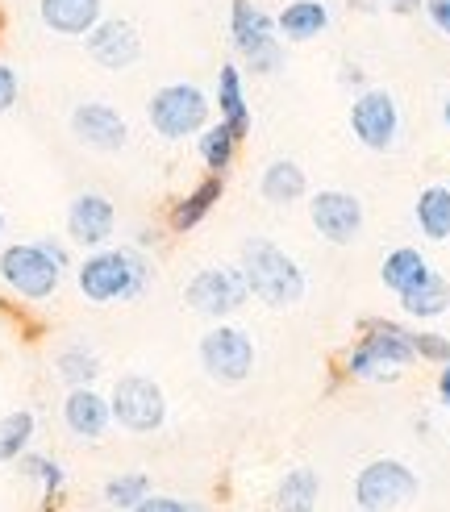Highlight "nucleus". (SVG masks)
Returning <instances> with one entry per match:
<instances>
[{
  "label": "nucleus",
  "mask_w": 450,
  "mask_h": 512,
  "mask_svg": "<svg viewBox=\"0 0 450 512\" xmlns=\"http://www.w3.org/2000/svg\"><path fill=\"white\" fill-rule=\"evenodd\" d=\"M150 279H155V267L138 246H100L88 250V259L75 267V288L88 304H125L138 300Z\"/></svg>",
  "instance_id": "f257e3e1"
},
{
  "label": "nucleus",
  "mask_w": 450,
  "mask_h": 512,
  "mask_svg": "<svg viewBox=\"0 0 450 512\" xmlns=\"http://www.w3.org/2000/svg\"><path fill=\"white\" fill-rule=\"evenodd\" d=\"M413 363H417V354L409 342V329L384 317H367L363 338L342 358V371L359 383H396Z\"/></svg>",
  "instance_id": "f03ea898"
},
{
  "label": "nucleus",
  "mask_w": 450,
  "mask_h": 512,
  "mask_svg": "<svg viewBox=\"0 0 450 512\" xmlns=\"http://www.w3.org/2000/svg\"><path fill=\"white\" fill-rule=\"evenodd\" d=\"M238 267L246 275L250 296L263 300L267 309H292V304L305 300V271L271 238H246Z\"/></svg>",
  "instance_id": "7ed1b4c3"
},
{
  "label": "nucleus",
  "mask_w": 450,
  "mask_h": 512,
  "mask_svg": "<svg viewBox=\"0 0 450 512\" xmlns=\"http://www.w3.org/2000/svg\"><path fill=\"white\" fill-rule=\"evenodd\" d=\"M230 42L234 55L255 75L284 71V38L275 30V17L255 0H230Z\"/></svg>",
  "instance_id": "20e7f679"
},
{
  "label": "nucleus",
  "mask_w": 450,
  "mask_h": 512,
  "mask_svg": "<svg viewBox=\"0 0 450 512\" xmlns=\"http://www.w3.org/2000/svg\"><path fill=\"white\" fill-rule=\"evenodd\" d=\"M213 117V96L200 84H163L146 100V121L150 130L167 142L196 138Z\"/></svg>",
  "instance_id": "39448f33"
},
{
  "label": "nucleus",
  "mask_w": 450,
  "mask_h": 512,
  "mask_svg": "<svg viewBox=\"0 0 450 512\" xmlns=\"http://www.w3.org/2000/svg\"><path fill=\"white\" fill-rule=\"evenodd\" d=\"M0 284L21 300H50L63 284V267L38 242H9L0 250Z\"/></svg>",
  "instance_id": "423d86ee"
},
{
  "label": "nucleus",
  "mask_w": 450,
  "mask_h": 512,
  "mask_svg": "<svg viewBox=\"0 0 450 512\" xmlns=\"http://www.w3.org/2000/svg\"><path fill=\"white\" fill-rule=\"evenodd\" d=\"M421 492V479L400 458H371L355 475V508L359 512H396L413 504Z\"/></svg>",
  "instance_id": "0eeeda50"
},
{
  "label": "nucleus",
  "mask_w": 450,
  "mask_h": 512,
  "mask_svg": "<svg viewBox=\"0 0 450 512\" xmlns=\"http://www.w3.org/2000/svg\"><path fill=\"white\" fill-rule=\"evenodd\" d=\"M196 354H200L205 375L213 383H221V388H238V383H246L250 375H255V338L238 325L217 321L209 334L200 338Z\"/></svg>",
  "instance_id": "6e6552de"
},
{
  "label": "nucleus",
  "mask_w": 450,
  "mask_h": 512,
  "mask_svg": "<svg viewBox=\"0 0 450 512\" xmlns=\"http://www.w3.org/2000/svg\"><path fill=\"white\" fill-rule=\"evenodd\" d=\"M109 408H113V425H121L125 433H155L167 425V396L150 375H121L109 392Z\"/></svg>",
  "instance_id": "1a4fd4ad"
},
{
  "label": "nucleus",
  "mask_w": 450,
  "mask_h": 512,
  "mask_svg": "<svg viewBox=\"0 0 450 512\" xmlns=\"http://www.w3.org/2000/svg\"><path fill=\"white\" fill-rule=\"evenodd\" d=\"M350 134L363 150H375V155H388L400 138V105L388 88H363L355 100H350Z\"/></svg>",
  "instance_id": "9d476101"
},
{
  "label": "nucleus",
  "mask_w": 450,
  "mask_h": 512,
  "mask_svg": "<svg viewBox=\"0 0 450 512\" xmlns=\"http://www.w3.org/2000/svg\"><path fill=\"white\" fill-rule=\"evenodd\" d=\"M246 300H250V288H246L242 267H205V271H196L184 288V304L209 321L234 317Z\"/></svg>",
  "instance_id": "9b49d317"
},
{
  "label": "nucleus",
  "mask_w": 450,
  "mask_h": 512,
  "mask_svg": "<svg viewBox=\"0 0 450 512\" xmlns=\"http://www.w3.org/2000/svg\"><path fill=\"white\" fill-rule=\"evenodd\" d=\"M309 221L330 246H350L363 234V200L342 188H321L309 196Z\"/></svg>",
  "instance_id": "f8f14e48"
},
{
  "label": "nucleus",
  "mask_w": 450,
  "mask_h": 512,
  "mask_svg": "<svg viewBox=\"0 0 450 512\" xmlns=\"http://www.w3.org/2000/svg\"><path fill=\"white\" fill-rule=\"evenodd\" d=\"M84 50L96 67L130 71L142 59V34H138V25L125 21V17H100L84 38Z\"/></svg>",
  "instance_id": "ddd939ff"
},
{
  "label": "nucleus",
  "mask_w": 450,
  "mask_h": 512,
  "mask_svg": "<svg viewBox=\"0 0 450 512\" xmlns=\"http://www.w3.org/2000/svg\"><path fill=\"white\" fill-rule=\"evenodd\" d=\"M71 134L88 150L117 155V150L130 142V125H125V117L113 105H105V100H84V105L71 109Z\"/></svg>",
  "instance_id": "4468645a"
},
{
  "label": "nucleus",
  "mask_w": 450,
  "mask_h": 512,
  "mask_svg": "<svg viewBox=\"0 0 450 512\" xmlns=\"http://www.w3.org/2000/svg\"><path fill=\"white\" fill-rule=\"evenodd\" d=\"M117 234V209L105 192H80L67 204V238L84 250H100L109 246V238Z\"/></svg>",
  "instance_id": "2eb2a0df"
},
{
  "label": "nucleus",
  "mask_w": 450,
  "mask_h": 512,
  "mask_svg": "<svg viewBox=\"0 0 450 512\" xmlns=\"http://www.w3.org/2000/svg\"><path fill=\"white\" fill-rule=\"evenodd\" d=\"M63 425L71 438L80 442H100L113 425V408H109V396H100L96 388H67V400H63Z\"/></svg>",
  "instance_id": "dca6fc26"
},
{
  "label": "nucleus",
  "mask_w": 450,
  "mask_h": 512,
  "mask_svg": "<svg viewBox=\"0 0 450 512\" xmlns=\"http://www.w3.org/2000/svg\"><path fill=\"white\" fill-rule=\"evenodd\" d=\"M38 17L55 38H88L105 17V0H38Z\"/></svg>",
  "instance_id": "f3484780"
},
{
  "label": "nucleus",
  "mask_w": 450,
  "mask_h": 512,
  "mask_svg": "<svg viewBox=\"0 0 450 512\" xmlns=\"http://www.w3.org/2000/svg\"><path fill=\"white\" fill-rule=\"evenodd\" d=\"M213 109L221 113V121L230 125L238 138L250 134V105H246V80L238 63H221L217 71V88H213Z\"/></svg>",
  "instance_id": "a211bd4d"
},
{
  "label": "nucleus",
  "mask_w": 450,
  "mask_h": 512,
  "mask_svg": "<svg viewBox=\"0 0 450 512\" xmlns=\"http://www.w3.org/2000/svg\"><path fill=\"white\" fill-rule=\"evenodd\" d=\"M221 196H225V175H209V179H200V184L188 192V196H180L171 204V217H167V225L175 229V234H192V229L205 221L217 204H221Z\"/></svg>",
  "instance_id": "6ab92c4d"
},
{
  "label": "nucleus",
  "mask_w": 450,
  "mask_h": 512,
  "mask_svg": "<svg viewBox=\"0 0 450 512\" xmlns=\"http://www.w3.org/2000/svg\"><path fill=\"white\" fill-rule=\"evenodd\" d=\"M275 30L288 42H313L330 30V5H325V0H288V5L275 13Z\"/></svg>",
  "instance_id": "aec40b11"
},
{
  "label": "nucleus",
  "mask_w": 450,
  "mask_h": 512,
  "mask_svg": "<svg viewBox=\"0 0 450 512\" xmlns=\"http://www.w3.org/2000/svg\"><path fill=\"white\" fill-rule=\"evenodd\" d=\"M430 271H434V267L425 263V254H421L417 246H396V250H388V259H384V267H380V279H384V288H388L392 296H405V292H413Z\"/></svg>",
  "instance_id": "412c9836"
},
{
  "label": "nucleus",
  "mask_w": 450,
  "mask_h": 512,
  "mask_svg": "<svg viewBox=\"0 0 450 512\" xmlns=\"http://www.w3.org/2000/svg\"><path fill=\"white\" fill-rule=\"evenodd\" d=\"M259 192H263L267 204H296V200H305L309 179H305V171H300V163L275 159V163H267L263 175H259Z\"/></svg>",
  "instance_id": "4be33fe9"
},
{
  "label": "nucleus",
  "mask_w": 450,
  "mask_h": 512,
  "mask_svg": "<svg viewBox=\"0 0 450 512\" xmlns=\"http://www.w3.org/2000/svg\"><path fill=\"white\" fill-rule=\"evenodd\" d=\"M17 471H21V479H30V483H38V488H42V508H46V512L59 508V496H63V488H67V471L59 467V458L25 450V454L17 458Z\"/></svg>",
  "instance_id": "5701e85b"
},
{
  "label": "nucleus",
  "mask_w": 450,
  "mask_h": 512,
  "mask_svg": "<svg viewBox=\"0 0 450 512\" xmlns=\"http://www.w3.org/2000/svg\"><path fill=\"white\" fill-rule=\"evenodd\" d=\"M238 146H242V138L225 121H209L205 130L196 134V155H200V163L209 167V175H225V171H230Z\"/></svg>",
  "instance_id": "b1692460"
},
{
  "label": "nucleus",
  "mask_w": 450,
  "mask_h": 512,
  "mask_svg": "<svg viewBox=\"0 0 450 512\" xmlns=\"http://www.w3.org/2000/svg\"><path fill=\"white\" fill-rule=\"evenodd\" d=\"M413 217H417L421 238L446 242V238H450V188H446V184L421 188V196H417V204H413Z\"/></svg>",
  "instance_id": "393cba45"
},
{
  "label": "nucleus",
  "mask_w": 450,
  "mask_h": 512,
  "mask_svg": "<svg viewBox=\"0 0 450 512\" xmlns=\"http://www.w3.org/2000/svg\"><path fill=\"white\" fill-rule=\"evenodd\" d=\"M396 300H400V309H405L413 321H434V317H442L450 309V284L438 271H430L413 292L396 296Z\"/></svg>",
  "instance_id": "a878e982"
},
{
  "label": "nucleus",
  "mask_w": 450,
  "mask_h": 512,
  "mask_svg": "<svg viewBox=\"0 0 450 512\" xmlns=\"http://www.w3.org/2000/svg\"><path fill=\"white\" fill-rule=\"evenodd\" d=\"M321 500V479L313 467H296L275 488V512H313Z\"/></svg>",
  "instance_id": "bb28decb"
},
{
  "label": "nucleus",
  "mask_w": 450,
  "mask_h": 512,
  "mask_svg": "<svg viewBox=\"0 0 450 512\" xmlns=\"http://www.w3.org/2000/svg\"><path fill=\"white\" fill-rule=\"evenodd\" d=\"M55 371L67 388H92L100 379V354L88 342H71L55 354Z\"/></svg>",
  "instance_id": "cd10ccee"
},
{
  "label": "nucleus",
  "mask_w": 450,
  "mask_h": 512,
  "mask_svg": "<svg viewBox=\"0 0 450 512\" xmlns=\"http://www.w3.org/2000/svg\"><path fill=\"white\" fill-rule=\"evenodd\" d=\"M34 433H38V421L30 408H17V413L0 417V463H17V458L30 450Z\"/></svg>",
  "instance_id": "c85d7f7f"
},
{
  "label": "nucleus",
  "mask_w": 450,
  "mask_h": 512,
  "mask_svg": "<svg viewBox=\"0 0 450 512\" xmlns=\"http://www.w3.org/2000/svg\"><path fill=\"white\" fill-rule=\"evenodd\" d=\"M146 496H150V475L146 471H121L105 483V504L117 508V512H130Z\"/></svg>",
  "instance_id": "c756f323"
},
{
  "label": "nucleus",
  "mask_w": 450,
  "mask_h": 512,
  "mask_svg": "<svg viewBox=\"0 0 450 512\" xmlns=\"http://www.w3.org/2000/svg\"><path fill=\"white\" fill-rule=\"evenodd\" d=\"M409 342H413V354L421 358V363H434V367L450 363V338L430 334V329H409Z\"/></svg>",
  "instance_id": "7c9ffc66"
},
{
  "label": "nucleus",
  "mask_w": 450,
  "mask_h": 512,
  "mask_svg": "<svg viewBox=\"0 0 450 512\" xmlns=\"http://www.w3.org/2000/svg\"><path fill=\"white\" fill-rule=\"evenodd\" d=\"M130 512H196V504H188V500H175V496H155L150 492L142 504H134Z\"/></svg>",
  "instance_id": "2f4dec72"
},
{
  "label": "nucleus",
  "mask_w": 450,
  "mask_h": 512,
  "mask_svg": "<svg viewBox=\"0 0 450 512\" xmlns=\"http://www.w3.org/2000/svg\"><path fill=\"white\" fill-rule=\"evenodd\" d=\"M17 96H21V80H17V71L9 63H0V113H9L17 105Z\"/></svg>",
  "instance_id": "473e14b6"
},
{
  "label": "nucleus",
  "mask_w": 450,
  "mask_h": 512,
  "mask_svg": "<svg viewBox=\"0 0 450 512\" xmlns=\"http://www.w3.org/2000/svg\"><path fill=\"white\" fill-rule=\"evenodd\" d=\"M421 13L430 17V25H434L442 38H450V0H425Z\"/></svg>",
  "instance_id": "72a5a7b5"
},
{
  "label": "nucleus",
  "mask_w": 450,
  "mask_h": 512,
  "mask_svg": "<svg viewBox=\"0 0 450 512\" xmlns=\"http://www.w3.org/2000/svg\"><path fill=\"white\" fill-rule=\"evenodd\" d=\"M38 246H42L63 271H71V250H67V242H59V238H38Z\"/></svg>",
  "instance_id": "f704fd0d"
},
{
  "label": "nucleus",
  "mask_w": 450,
  "mask_h": 512,
  "mask_svg": "<svg viewBox=\"0 0 450 512\" xmlns=\"http://www.w3.org/2000/svg\"><path fill=\"white\" fill-rule=\"evenodd\" d=\"M338 80H342L346 88H359V92H363V84H367V71H363L359 63H350V59H346V63H342V75H338Z\"/></svg>",
  "instance_id": "c9c22d12"
},
{
  "label": "nucleus",
  "mask_w": 450,
  "mask_h": 512,
  "mask_svg": "<svg viewBox=\"0 0 450 512\" xmlns=\"http://www.w3.org/2000/svg\"><path fill=\"white\" fill-rule=\"evenodd\" d=\"M421 5H425V0H388V13H396V17H413V13H421Z\"/></svg>",
  "instance_id": "e433bc0d"
},
{
  "label": "nucleus",
  "mask_w": 450,
  "mask_h": 512,
  "mask_svg": "<svg viewBox=\"0 0 450 512\" xmlns=\"http://www.w3.org/2000/svg\"><path fill=\"white\" fill-rule=\"evenodd\" d=\"M438 400L446 404V413H450V363L438 371Z\"/></svg>",
  "instance_id": "4c0bfd02"
},
{
  "label": "nucleus",
  "mask_w": 450,
  "mask_h": 512,
  "mask_svg": "<svg viewBox=\"0 0 450 512\" xmlns=\"http://www.w3.org/2000/svg\"><path fill=\"white\" fill-rule=\"evenodd\" d=\"M155 242H159V229H138V238H134V246H138V250H150Z\"/></svg>",
  "instance_id": "58836bf2"
},
{
  "label": "nucleus",
  "mask_w": 450,
  "mask_h": 512,
  "mask_svg": "<svg viewBox=\"0 0 450 512\" xmlns=\"http://www.w3.org/2000/svg\"><path fill=\"white\" fill-rule=\"evenodd\" d=\"M350 9H355V13H375L380 5H375V0H350Z\"/></svg>",
  "instance_id": "ea45409f"
},
{
  "label": "nucleus",
  "mask_w": 450,
  "mask_h": 512,
  "mask_svg": "<svg viewBox=\"0 0 450 512\" xmlns=\"http://www.w3.org/2000/svg\"><path fill=\"white\" fill-rule=\"evenodd\" d=\"M442 125L450 130V96H446V105H442Z\"/></svg>",
  "instance_id": "a19ab883"
},
{
  "label": "nucleus",
  "mask_w": 450,
  "mask_h": 512,
  "mask_svg": "<svg viewBox=\"0 0 450 512\" xmlns=\"http://www.w3.org/2000/svg\"><path fill=\"white\" fill-rule=\"evenodd\" d=\"M0 238H5V213H0Z\"/></svg>",
  "instance_id": "79ce46f5"
}]
</instances>
